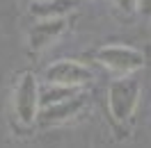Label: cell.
<instances>
[{"label": "cell", "instance_id": "1", "mask_svg": "<svg viewBox=\"0 0 151 148\" xmlns=\"http://www.w3.org/2000/svg\"><path fill=\"white\" fill-rule=\"evenodd\" d=\"M37 80L32 73L21 75L19 84L14 89V110L23 123H32L37 114Z\"/></svg>", "mask_w": 151, "mask_h": 148}, {"label": "cell", "instance_id": "2", "mask_svg": "<svg viewBox=\"0 0 151 148\" xmlns=\"http://www.w3.org/2000/svg\"><path fill=\"white\" fill-rule=\"evenodd\" d=\"M46 80L55 87H78L89 80V73L76 62H57L46 71Z\"/></svg>", "mask_w": 151, "mask_h": 148}, {"label": "cell", "instance_id": "3", "mask_svg": "<svg viewBox=\"0 0 151 148\" xmlns=\"http://www.w3.org/2000/svg\"><path fill=\"white\" fill-rule=\"evenodd\" d=\"M62 25H64L62 21H44V23H39L37 28H32V32H30V46L35 48V50L46 48L60 34Z\"/></svg>", "mask_w": 151, "mask_h": 148}]
</instances>
